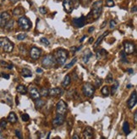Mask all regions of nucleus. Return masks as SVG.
<instances>
[{
    "label": "nucleus",
    "instance_id": "9",
    "mask_svg": "<svg viewBox=\"0 0 137 139\" xmlns=\"http://www.w3.org/2000/svg\"><path fill=\"white\" fill-rule=\"evenodd\" d=\"M72 24L73 26L76 28H81L85 26V18L84 16H81L80 18H74L72 20Z\"/></svg>",
    "mask_w": 137,
    "mask_h": 139
},
{
    "label": "nucleus",
    "instance_id": "44",
    "mask_svg": "<svg viewBox=\"0 0 137 139\" xmlns=\"http://www.w3.org/2000/svg\"><path fill=\"white\" fill-rule=\"evenodd\" d=\"M1 76L5 78V79H9V75L6 74V73H1Z\"/></svg>",
    "mask_w": 137,
    "mask_h": 139
},
{
    "label": "nucleus",
    "instance_id": "52",
    "mask_svg": "<svg viewBox=\"0 0 137 139\" xmlns=\"http://www.w3.org/2000/svg\"><path fill=\"white\" fill-rule=\"evenodd\" d=\"M72 138H73V139H79V137L77 136V135H76V134H75V135H74V136H73V137H72Z\"/></svg>",
    "mask_w": 137,
    "mask_h": 139
},
{
    "label": "nucleus",
    "instance_id": "5",
    "mask_svg": "<svg viewBox=\"0 0 137 139\" xmlns=\"http://www.w3.org/2000/svg\"><path fill=\"white\" fill-rule=\"evenodd\" d=\"M82 91H83V93H84L85 97L91 98V97H92L95 92V87L91 83H85L83 85Z\"/></svg>",
    "mask_w": 137,
    "mask_h": 139
},
{
    "label": "nucleus",
    "instance_id": "47",
    "mask_svg": "<svg viewBox=\"0 0 137 139\" xmlns=\"http://www.w3.org/2000/svg\"><path fill=\"white\" fill-rule=\"evenodd\" d=\"M136 10H137V7L134 6V8H132L131 11H132V13H136Z\"/></svg>",
    "mask_w": 137,
    "mask_h": 139
},
{
    "label": "nucleus",
    "instance_id": "33",
    "mask_svg": "<svg viewBox=\"0 0 137 139\" xmlns=\"http://www.w3.org/2000/svg\"><path fill=\"white\" fill-rule=\"evenodd\" d=\"M41 96H43V97H47L48 95V89L47 88H42L40 92Z\"/></svg>",
    "mask_w": 137,
    "mask_h": 139
},
{
    "label": "nucleus",
    "instance_id": "26",
    "mask_svg": "<svg viewBox=\"0 0 137 139\" xmlns=\"http://www.w3.org/2000/svg\"><path fill=\"white\" fill-rule=\"evenodd\" d=\"M14 20H9L8 22H7V24L5 25V26H4L5 29L7 31H10L14 27Z\"/></svg>",
    "mask_w": 137,
    "mask_h": 139
},
{
    "label": "nucleus",
    "instance_id": "17",
    "mask_svg": "<svg viewBox=\"0 0 137 139\" xmlns=\"http://www.w3.org/2000/svg\"><path fill=\"white\" fill-rule=\"evenodd\" d=\"M61 93V89L59 87H55V88H51L48 90V95L50 96H58Z\"/></svg>",
    "mask_w": 137,
    "mask_h": 139
},
{
    "label": "nucleus",
    "instance_id": "43",
    "mask_svg": "<svg viewBox=\"0 0 137 139\" xmlns=\"http://www.w3.org/2000/svg\"><path fill=\"white\" fill-rule=\"evenodd\" d=\"M15 135H16V137L18 138H22V134H21L20 130H16L15 131Z\"/></svg>",
    "mask_w": 137,
    "mask_h": 139
},
{
    "label": "nucleus",
    "instance_id": "55",
    "mask_svg": "<svg viewBox=\"0 0 137 139\" xmlns=\"http://www.w3.org/2000/svg\"><path fill=\"white\" fill-rule=\"evenodd\" d=\"M50 134H51V132H48V137H47V138H48V139H49V138H50Z\"/></svg>",
    "mask_w": 137,
    "mask_h": 139
},
{
    "label": "nucleus",
    "instance_id": "6",
    "mask_svg": "<svg viewBox=\"0 0 137 139\" xmlns=\"http://www.w3.org/2000/svg\"><path fill=\"white\" fill-rule=\"evenodd\" d=\"M42 64L43 66L46 67V68H52V67L54 66V65H55L54 57L51 54L47 55L46 57H44V58L42 59Z\"/></svg>",
    "mask_w": 137,
    "mask_h": 139
},
{
    "label": "nucleus",
    "instance_id": "25",
    "mask_svg": "<svg viewBox=\"0 0 137 139\" xmlns=\"http://www.w3.org/2000/svg\"><path fill=\"white\" fill-rule=\"evenodd\" d=\"M23 13H24V9L21 8V7H17V8H15L13 10V15L15 16L20 15L21 14H23Z\"/></svg>",
    "mask_w": 137,
    "mask_h": 139
},
{
    "label": "nucleus",
    "instance_id": "22",
    "mask_svg": "<svg viewBox=\"0 0 137 139\" xmlns=\"http://www.w3.org/2000/svg\"><path fill=\"white\" fill-rule=\"evenodd\" d=\"M92 55H93V54H92V52H90V51H88L87 53H85V54L83 55V58H82L83 62H84L85 64H87L88 61H89V59L92 57Z\"/></svg>",
    "mask_w": 137,
    "mask_h": 139
},
{
    "label": "nucleus",
    "instance_id": "38",
    "mask_svg": "<svg viewBox=\"0 0 137 139\" xmlns=\"http://www.w3.org/2000/svg\"><path fill=\"white\" fill-rule=\"evenodd\" d=\"M102 80L101 79V78H97V79L95 81V86H96V87H100L101 85H102Z\"/></svg>",
    "mask_w": 137,
    "mask_h": 139
},
{
    "label": "nucleus",
    "instance_id": "10",
    "mask_svg": "<svg viewBox=\"0 0 137 139\" xmlns=\"http://www.w3.org/2000/svg\"><path fill=\"white\" fill-rule=\"evenodd\" d=\"M74 1L73 0H64L63 2V6H64V9L68 14H70L74 9Z\"/></svg>",
    "mask_w": 137,
    "mask_h": 139
},
{
    "label": "nucleus",
    "instance_id": "57",
    "mask_svg": "<svg viewBox=\"0 0 137 139\" xmlns=\"http://www.w3.org/2000/svg\"><path fill=\"white\" fill-rule=\"evenodd\" d=\"M1 138H3V137L1 135V133H0V139H1Z\"/></svg>",
    "mask_w": 137,
    "mask_h": 139
},
{
    "label": "nucleus",
    "instance_id": "58",
    "mask_svg": "<svg viewBox=\"0 0 137 139\" xmlns=\"http://www.w3.org/2000/svg\"><path fill=\"white\" fill-rule=\"evenodd\" d=\"M1 130H2V127H1V126H0V131H1Z\"/></svg>",
    "mask_w": 137,
    "mask_h": 139
},
{
    "label": "nucleus",
    "instance_id": "54",
    "mask_svg": "<svg viewBox=\"0 0 137 139\" xmlns=\"http://www.w3.org/2000/svg\"><path fill=\"white\" fill-rule=\"evenodd\" d=\"M93 40H94V39H93V37H91V38H90V40H89V43H92V42H93Z\"/></svg>",
    "mask_w": 137,
    "mask_h": 139
},
{
    "label": "nucleus",
    "instance_id": "20",
    "mask_svg": "<svg viewBox=\"0 0 137 139\" xmlns=\"http://www.w3.org/2000/svg\"><path fill=\"white\" fill-rule=\"evenodd\" d=\"M21 76L23 77H31L32 76V72L31 71L27 69V68H24L21 70Z\"/></svg>",
    "mask_w": 137,
    "mask_h": 139
},
{
    "label": "nucleus",
    "instance_id": "40",
    "mask_svg": "<svg viewBox=\"0 0 137 139\" xmlns=\"http://www.w3.org/2000/svg\"><path fill=\"white\" fill-rule=\"evenodd\" d=\"M0 126H1L2 128H5L7 126V121L4 119L1 120V121H0Z\"/></svg>",
    "mask_w": 137,
    "mask_h": 139
},
{
    "label": "nucleus",
    "instance_id": "35",
    "mask_svg": "<svg viewBox=\"0 0 137 139\" xmlns=\"http://www.w3.org/2000/svg\"><path fill=\"white\" fill-rule=\"evenodd\" d=\"M106 81L107 83H112L113 81V76H112L111 74H109L107 75V76L106 78Z\"/></svg>",
    "mask_w": 137,
    "mask_h": 139
},
{
    "label": "nucleus",
    "instance_id": "31",
    "mask_svg": "<svg viewBox=\"0 0 137 139\" xmlns=\"http://www.w3.org/2000/svg\"><path fill=\"white\" fill-rule=\"evenodd\" d=\"M120 60L123 63H128V59H126V53H124V51H122L120 53Z\"/></svg>",
    "mask_w": 137,
    "mask_h": 139
},
{
    "label": "nucleus",
    "instance_id": "41",
    "mask_svg": "<svg viewBox=\"0 0 137 139\" xmlns=\"http://www.w3.org/2000/svg\"><path fill=\"white\" fill-rule=\"evenodd\" d=\"M39 11H40V13L42 14V15H45V14H47V9L45 7H40V8H39Z\"/></svg>",
    "mask_w": 137,
    "mask_h": 139
},
{
    "label": "nucleus",
    "instance_id": "28",
    "mask_svg": "<svg viewBox=\"0 0 137 139\" xmlns=\"http://www.w3.org/2000/svg\"><path fill=\"white\" fill-rule=\"evenodd\" d=\"M35 104H36V107H37V109H40L45 104V101L42 100V99H40V98H37Z\"/></svg>",
    "mask_w": 137,
    "mask_h": 139
},
{
    "label": "nucleus",
    "instance_id": "59",
    "mask_svg": "<svg viewBox=\"0 0 137 139\" xmlns=\"http://www.w3.org/2000/svg\"><path fill=\"white\" fill-rule=\"evenodd\" d=\"M73 1H74V2H76V1H78V0H73Z\"/></svg>",
    "mask_w": 137,
    "mask_h": 139
},
{
    "label": "nucleus",
    "instance_id": "7",
    "mask_svg": "<svg viewBox=\"0 0 137 139\" xmlns=\"http://www.w3.org/2000/svg\"><path fill=\"white\" fill-rule=\"evenodd\" d=\"M56 110L57 113L59 114V115H64L65 112L67 111V104L64 103L63 100H59V103L56 105Z\"/></svg>",
    "mask_w": 137,
    "mask_h": 139
},
{
    "label": "nucleus",
    "instance_id": "50",
    "mask_svg": "<svg viewBox=\"0 0 137 139\" xmlns=\"http://www.w3.org/2000/svg\"><path fill=\"white\" fill-rule=\"evenodd\" d=\"M106 24H107V20H105V21H104V22L102 24V26H101V28H102H102H104V26H105Z\"/></svg>",
    "mask_w": 137,
    "mask_h": 139
},
{
    "label": "nucleus",
    "instance_id": "34",
    "mask_svg": "<svg viewBox=\"0 0 137 139\" xmlns=\"http://www.w3.org/2000/svg\"><path fill=\"white\" fill-rule=\"evenodd\" d=\"M27 37V35L26 34V33H20V34H19L17 36V39L18 40H24L25 38H26Z\"/></svg>",
    "mask_w": 137,
    "mask_h": 139
},
{
    "label": "nucleus",
    "instance_id": "11",
    "mask_svg": "<svg viewBox=\"0 0 137 139\" xmlns=\"http://www.w3.org/2000/svg\"><path fill=\"white\" fill-rule=\"evenodd\" d=\"M10 19V15L8 12H2L0 13V27L3 28L5 25Z\"/></svg>",
    "mask_w": 137,
    "mask_h": 139
},
{
    "label": "nucleus",
    "instance_id": "8",
    "mask_svg": "<svg viewBox=\"0 0 137 139\" xmlns=\"http://www.w3.org/2000/svg\"><path fill=\"white\" fill-rule=\"evenodd\" d=\"M124 53L126 54H132L135 51V45L131 42H125L124 43Z\"/></svg>",
    "mask_w": 137,
    "mask_h": 139
},
{
    "label": "nucleus",
    "instance_id": "42",
    "mask_svg": "<svg viewBox=\"0 0 137 139\" xmlns=\"http://www.w3.org/2000/svg\"><path fill=\"white\" fill-rule=\"evenodd\" d=\"M110 28L111 29H113V28L116 26V21L115 20H110Z\"/></svg>",
    "mask_w": 137,
    "mask_h": 139
},
{
    "label": "nucleus",
    "instance_id": "49",
    "mask_svg": "<svg viewBox=\"0 0 137 139\" xmlns=\"http://www.w3.org/2000/svg\"><path fill=\"white\" fill-rule=\"evenodd\" d=\"M127 71L129 73V74H133V72H134V70H133V69H128Z\"/></svg>",
    "mask_w": 137,
    "mask_h": 139
},
{
    "label": "nucleus",
    "instance_id": "45",
    "mask_svg": "<svg viewBox=\"0 0 137 139\" xmlns=\"http://www.w3.org/2000/svg\"><path fill=\"white\" fill-rule=\"evenodd\" d=\"M134 122L136 124L137 123V112L135 111V114H134Z\"/></svg>",
    "mask_w": 137,
    "mask_h": 139
},
{
    "label": "nucleus",
    "instance_id": "23",
    "mask_svg": "<svg viewBox=\"0 0 137 139\" xmlns=\"http://www.w3.org/2000/svg\"><path fill=\"white\" fill-rule=\"evenodd\" d=\"M8 121H9L10 123H15L17 121V117L14 112L9 113V115L8 116Z\"/></svg>",
    "mask_w": 137,
    "mask_h": 139
},
{
    "label": "nucleus",
    "instance_id": "51",
    "mask_svg": "<svg viewBox=\"0 0 137 139\" xmlns=\"http://www.w3.org/2000/svg\"><path fill=\"white\" fill-rule=\"evenodd\" d=\"M85 38H86V36H83V37H82V38L81 39V40H80V42H82L83 41H84V40H85Z\"/></svg>",
    "mask_w": 137,
    "mask_h": 139
},
{
    "label": "nucleus",
    "instance_id": "4",
    "mask_svg": "<svg viewBox=\"0 0 137 139\" xmlns=\"http://www.w3.org/2000/svg\"><path fill=\"white\" fill-rule=\"evenodd\" d=\"M18 25L20 26L21 29H23L25 31L30 30L32 26L31 20L26 16H21L19 18V20H18Z\"/></svg>",
    "mask_w": 137,
    "mask_h": 139
},
{
    "label": "nucleus",
    "instance_id": "53",
    "mask_svg": "<svg viewBox=\"0 0 137 139\" xmlns=\"http://www.w3.org/2000/svg\"><path fill=\"white\" fill-rule=\"evenodd\" d=\"M9 1L11 3H17L18 1H19V0H9Z\"/></svg>",
    "mask_w": 137,
    "mask_h": 139
},
{
    "label": "nucleus",
    "instance_id": "15",
    "mask_svg": "<svg viewBox=\"0 0 137 139\" xmlns=\"http://www.w3.org/2000/svg\"><path fill=\"white\" fill-rule=\"evenodd\" d=\"M41 50L39 48H36V47H33L31 49V53H30V55L31 57L33 59H37L40 58V56H41Z\"/></svg>",
    "mask_w": 137,
    "mask_h": 139
},
{
    "label": "nucleus",
    "instance_id": "24",
    "mask_svg": "<svg viewBox=\"0 0 137 139\" xmlns=\"http://www.w3.org/2000/svg\"><path fill=\"white\" fill-rule=\"evenodd\" d=\"M70 82H71V78L70 76V75H66L65 77L64 78V81L62 82V86L63 87H67L70 84Z\"/></svg>",
    "mask_w": 137,
    "mask_h": 139
},
{
    "label": "nucleus",
    "instance_id": "30",
    "mask_svg": "<svg viewBox=\"0 0 137 139\" xmlns=\"http://www.w3.org/2000/svg\"><path fill=\"white\" fill-rule=\"evenodd\" d=\"M102 93L104 95V96H106V97H107L109 94H110V92H109V87H107V86H105V87H103L102 88Z\"/></svg>",
    "mask_w": 137,
    "mask_h": 139
},
{
    "label": "nucleus",
    "instance_id": "13",
    "mask_svg": "<svg viewBox=\"0 0 137 139\" xmlns=\"http://www.w3.org/2000/svg\"><path fill=\"white\" fill-rule=\"evenodd\" d=\"M64 122V115L58 114L57 116L53 120V126H61V125H63Z\"/></svg>",
    "mask_w": 137,
    "mask_h": 139
},
{
    "label": "nucleus",
    "instance_id": "2",
    "mask_svg": "<svg viewBox=\"0 0 137 139\" xmlns=\"http://www.w3.org/2000/svg\"><path fill=\"white\" fill-rule=\"evenodd\" d=\"M102 3H103L102 0H99V1L93 3L92 11L88 15V16L92 15V17L94 18L95 20L98 19L99 16L101 15V13L102 11Z\"/></svg>",
    "mask_w": 137,
    "mask_h": 139
},
{
    "label": "nucleus",
    "instance_id": "32",
    "mask_svg": "<svg viewBox=\"0 0 137 139\" xmlns=\"http://www.w3.org/2000/svg\"><path fill=\"white\" fill-rule=\"evenodd\" d=\"M76 61H77V59H76V58H75V59H74L73 60H72V61H71L70 64H68V65H65V68H66V69H70V68H71V67L73 66L75 63H76Z\"/></svg>",
    "mask_w": 137,
    "mask_h": 139
},
{
    "label": "nucleus",
    "instance_id": "1",
    "mask_svg": "<svg viewBox=\"0 0 137 139\" xmlns=\"http://www.w3.org/2000/svg\"><path fill=\"white\" fill-rule=\"evenodd\" d=\"M68 53L67 50H65V49H62V48L58 49L54 54L55 61L59 64V65H64L68 59Z\"/></svg>",
    "mask_w": 137,
    "mask_h": 139
},
{
    "label": "nucleus",
    "instance_id": "36",
    "mask_svg": "<svg viewBox=\"0 0 137 139\" xmlns=\"http://www.w3.org/2000/svg\"><path fill=\"white\" fill-rule=\"evenodd\" d=\"M21 119H22L23 121L26 122V121H28L29 120H30V116H29L27 114H23V115H21Z\"/></svg>",
    "mask_w": 137,
    "mask_h": 139
},
{
    "label": "nucleus",
    "instance_id": "12",
    "mask_svg": "<svg viewBox=\"0 0 137 139\" xmlns=\"http://www.w3.org/2000/svg\"><path fill=\"white\" fill-rule=\"evenodd\" d=\"M137 102V95H136V91H135L133 93L131 94L130 98H129V100L127 102V105L129 107V109H132L134 108Z\"/></svg>",
    "mask_w": 137,
    "mask_h": 139
},
{
    "label": "nucleus",
    "instance_id": "3",
    "mask_svg": "<svg viewBox=\"0 0 137 139\" xmlns=\"http://www.w3.org/2000/svg\"><path fill=\"white\" fill-rule=\"evenodd\" d=\"M0 48L6 53H11L14 49V43L7 37H0Z\"/></svg>",
    "mask_w": 137,
    "mask_h": 139
},
{
    "label": "nucleus",
    "instance_id": "56",
    "mask_svg": "<svg viewBox=\"0 0 137 139\" xmlns=\"http://www.w3.org/2000/svg\"><path fill=\"white\" fill-rule=\"evenodd\" d=\"M131 87H132V85L129 84V85H128V86H127V88H130Z\"/></svg>",
    "mask_w": 137,
    "mask_h": 139
},
{
    "label": "nucleus",
    "instance_id": "27",
    "mask_svg": "<svg viewBox=\"0 0 137 139\" xmlns=\"http://www.w3.org/2000/svg\"><path fill=\"white\" fill-rule=\"evenodd\" d=\"M0 65H1V66L5 67V68L9 69V70H12L13 69V65H12V64H8L7 62L3 61V60H1V61H0Z\"/></svg>",
    "mask_w": 137,
    "mask_h": 139
},
{
    "label": "nucleus",
    "instance_id": "14",
    "mask_svg": "<svg viewBox=\"0 0 137 139\" xmlns=\"http://www.w3.org/2000/svg\"><path fill=\"white\" fill-rule=\"evenodd\" d=\"M29 92H30V94H31L32 98H34V99L40 98V97H41L40 92L37 90V88L36 87L31 86L30 88H29Z\"/></svg>",
    "mask_w": 137,
    "mask_h": 139
},
{
    "label": "nucleus",
    "instance_id": "19",
    "mask_svg": "<svg viewBox=\"0 0 137 139\" xmlns=\"http://www.w3.org/2000/svg\"><path fill=\"white\" fill-rule=\"evenodd\" d=\"M16 90H17L18 92H19V93L22 94V95L26 94V92H27V91H28L27 90V87L25 86V85H22V84L18 85L17 87H16Z\"/></svg>",
    "mask_w": 137,
    "mask_h": 139
},
{
    "label": "nucleus",
    "instance_id": "37",
    "mask_svg": "<svg viewBox=\"0 0 137 139\" xmlns=\"http://www.w3.org/2000/svg\"><path fill=\"white\" fill-rule=\"evenodd\" d=\"M41 42H42V44L46 45V46H49V45H50V42H49V41H48L47 38H45V37H42V38H41Z\"/></svg>",
    "mask_w": 137,
    "mask_h": 139
},
{
    "label": "nucleus",
    "instance_id": "48",
    "mask_svg": "<svg viewBox=\"0 0 137 139\" xmlns=\"http://www.w3.org/2000/svg\"><path fill=\"white\" fill-rule=\"evenodd\" d=\"M42 69H41V68H38V69H37V73H42Z\"/></svg>",
    "mask_w": 137,
    "mask_h": 139
},
{
    "label": "nucleus",
    "instance_id": "39",
    "mask_svg": "<svg viewBox=\"0 0 137 139\" xmlns=\"http://www.w3.org/2000/svg\"><path fill=\"white\" fill-rule=\"evenodd\" d=\"M106 4L107 7H113L114 6L113 0H106Z\"/></svg>",
    "mask_w": 137,
    "mask_h": 139
},
{
    "label": "nucleus",
    "instance_id": "29",
    "mask_svg": "<svg viewBox=\"0 0 137 139\" xmlns=\"http://www.w3.org/2000/svg\"><path fill=\"white\" fill-rule=\"evenodd\" d=\"M118 86H119V83H118V81H114V84L113 85V87H112V91H111L112 95L114 94L115 92H116Z\"/></svg>",
    "mask_w": 137,
    "mask_h": 139
},
{
    "label": "nucleus",
    "instance_id": "21",
    "mask_svg": "<svg viewBox=\"0 0 137 139\" xmlns=\"http://www.w3.org/2000/svg\"><path fill=\"white\" fill-rule=\"evenodd\" d=\"M123 131L125 135H129L130 133V128H129V124L128 121H124L123 124Z\"/></svg>",
    "mask_w": 137,
    "mask_h": 139
},
{
    "label": "nucleus",
    "instance_id": "16",
    "mask_svg": "<svg viewBox=\"0 0 137 139\" xmlns=\"http://www.w3.org/2000/svg\"><path fill=\"white\" fill-rule=\"evenodd\" d=\"M83 135H84V137L86 139H91L93 137V130L91 127H86L84 132H83Z\"/></svg>",
    "mask_w": 137,
    "mask_h": 139
},
{
    "label": "nucleus",
    "instance_id": "46",
    "mask_svg": "<svg viewBox=\"0 0 137 139\" xmlns=\"http://www.w3.org/2000/svg\"><path fill=\"white\" fill-rule=\"evenodd\" d=\"M94 30H95V28L93 27V26L90 27V28H89V30H88V32H89V33H91V32H92V31H94Z\"/></svg>",
    "mask_w": 137,
    "mask_h": 139
},
{
    "label": "nucleus",
    "instance_id": "18",
    "mask_svg": "<svg viewBox=\"0 0 137 139\" xmlns=\"http://www.w3.org/2000/svg\"><path fill=\"white\" fill-rule=\"evenodd\" d=\"M109 31H105V32H103V34L102 35H101L100 37L97 38V40L96 41V42H95V44H94V48H96L97 46H98L101 42H102V41L104 39V37H106V36H107L109 35Z\"/></svg>",
    "mask_w": 137,
    "mask_h": 139
}]
</instances>
